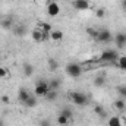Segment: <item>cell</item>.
I'll return each instance as SVG.
<instances>
[{"label":"cell","instance_id":"8fae6325","mask_svg":"<svg viewBox=\"0 0 126 126\" xmlns=\"http://www.w3.org/2000/svg\"><path fill=\"white\" fill-rule=\"evenodd\" d=\"M63 38H64V34L63 31H59V30H53V31L50 32V40H53V41H63Z\"/></svg>","mask_w":126,"mask_h":126},{"label":"cell","instance_id":"2e32d148","mask_svg":"<svg viewBox=\"0 0 126 126\" xmlns=\"http://www.w3.org/2000/svg\"><path fill=\"white\" fill-rule=\"evenodd\" d=\"M104 85H106V76H104V75H97L94 78V87L103 88Z\"/></svg>","mask_w":126,"mask_h":126},{"label":"cell","instance_id":"7c38bea8","mask_svg":"<svg viewBox=\"0 0 126 126\" xmlns=\"http://www.w3.org/2000/svg\"><path fill=\"white\" fill-rule=\"evenodd\" d=\"M22 70H24V75L25 76H32L34 75V66H32V63L25 62L22 64Z\"/></svg>","mask_w":126,"mask_h":126},{"label":"cell","instance_id":"f1b7e54d","mask_svg":"<svg viewBox=\"0 0 126 126\" xmlns=\"http://www.w3.org/2000/svg\"><path fill=\"white\" fill-rule=\"evenodd\" d=\"M95 15H97L100 19H103V18L106 16V9H103V7H98V9L95 10Z\"/></svg>","mask_w":126,"mask_h":126},{"label":"cell","instance_id":"836d02e7","mask_svg":"<svg viewBox=\"0 0 126 126\" xmlns=\"http://www.w3.org/2000/svg\"><path fill=\"white\" fill-rule=\"evenodd\" d=\"M0 126H4V120L3 119H0Z\"/></svg>","mask_w":126,"mask_h":126},{"label":"cell","instance_id":"83f0119b","mask_svg":"<svg viewBox=\"0 0 126 126\" xmlns=\"http://www.w3.org/2000/svg\"><path fill=\"white\" fill-rule=\"evenodd\" d=\"M87 34H88L91 38H94L95 40V37H97V34H98V30L94 28V27H88V28H87Z\"/></svg>","mask_w":126,"mask_h":126},{"label":"cell","instance_id":"6da1fadb","mask_svg":"<svg viewBox=\"0 0 126 126\" xmlns=\"http://www.w3.org/2000/svg\"><path fill=\"white\" fill-rule=\"evenodd\" d=\"M64 72H66V75L70 76V78H79V76L82 75V66H81L79 63L70 62V63L66 64Z\"/></svg>","mask_w":126,"mask_h":126},{"label":"cell","instance_id":"7a4b0ae2","mask_svg":"<svg viewBox=\"0 0 126 126\" xmlns=\"http://www.w3.org/2000/svg\"><path fill=\"white\" fill-rule=\"evenodd\" d=\"M69 97H70L72 103H75L76 106H87V104L90 103L88 95L84 94V93H79V91H73V93H70Z\"/></svg>","mask_w":126,"mask_h":126},{"label":"cell","instance_id":"9c48e42d","mask_svg":"<svg viewBox=\"0 0 126 126\" xmlns=\"http://www.w3.org/2000/svg\"><path fill=\"white\" fill-rule=\"evenodd\" d=\"M30 95H31V93H30L27 88H24V87H22V88H19V91H18V100H19V103H22V104H24V103L28 100V97H30Z\"/></svg>","mask_w":126,"mask_h":126},{"label":"cell","instance_id":"cb8c5ba5","mask_svg":"<svg viewBox=\"0 0 126 126\" xmlns=\"http://www.w3.org/2000/svg\"><path fill=\"white\" fill-rule=\"evenodd\" d=\"M38 30H41L43 32H51V25L47 22H40L38 24Z\"/></svg>","mask_w":126,"mask_h":126},{"label":"cell","instance_id":"d6986e66","mask_svg":"<svg viewBox=\"0 0 126 126\" xmlns=\"http://www.w3.org/2000/svg\"><path fill=\"white\" fill-rule=\"evenodd\" d=\"M1 27H3L4 30H12V28H13V19H12V18H4V19L1 21Z\"/></svg>","mask_w":126,"mask_h":126},{"label":"cell","instance_id":"5bb4252c","mask_svg":"<svg viewBox=\"0 0 126 126\" xmlns=\"http://www.w3.org/2000/svg\"><path fill=\"white\" fill-rule=\"evenodd\" d=\"M31 37H32V40H34L35 43H41V41H44V34H43L41 30H38V28L32 31Z\"/></svg>","mask_w":126,"mask_h":126},{"label":"cell","instance_id":"d4e9b609","mask_svg":"<svg viewBox=\"0 0 126 126\" xmlns=\"http://www.w3.org/2000/svg\"><path fill=\"white\" fill-rule=\"evenodd\" d=\"M116 91H117V94L120 95V98L126 100V85H117Z\"/></svg>","mask_w":126,"mask_h":126},{"label":"cell","instance_id":"8992f818","mask_svg":"<svg viewBox=\"0 0 126 126\" xmlns=\"http://www.w3.org/2000/svg\"><path fill=\"white\" fill-rule=\"evenodd\" d=\"M113 41L116 43L117 48H125L126 47V32H117L113 38Z\"/></svg>","mask_w":126,"mask_h":126},{"label":"cell","instance_id":"4316f807","mask_svg":"<svg viewBox=\"0 0 126 126\" xmlns=\"http://www.w3.org/2000/svg\"><path fill=\"white\" fill-rule=\"evenodd\" d=\"M46 100L47 101H56L57 100V91H48L46 94Z\"/></svg>","mask_w":126,"mask_h":126},{"label":"cell","instance_id":"277c9868","mask_svg":"<svg viewBox=\"0 0 126 126\" xmlns=\"http://www.w3.org/2000/svg\"><path fill=\"white\" fill-rule=\"evenodd\" d=\"M113 38H114V35L111 34V32L109 31V30H98V34H97V37H95V41L97 43H101V44H109V43H111L113 41Z\"/></svg>","mask_w":126,"mask_h":126},{"label":"cell","instance_id":"30bf717a","mask_svg":"<svg viewBox=\"0 0 126 126\" xmlns=\"http://www.w3.org/2000/svg\"><path fill=\"white\" fill-rule=\"evenodd\" d=\"M60 85H62V81L59 78H51L48 81V90L50 91H57L60 88Z\"/></svg>","mask_w":126,"mask_h":126},{"label":"cell","instance_id":"484cf974","mask_svg":"<svg viewBox=\"0 0 126 126\" xmlns=\"http://www.w3.org/2000/svg\"><path fill=\"white\" fill-rule=\"evenodd\" d=\"M117 66H119V69L126 70V56H119V59H117Z\"/></svg>","mask_w":126,"mask_h":126},{"label":"cell","instance_id":"7402d4cb","mask_svg":"<svg viewBox=\"0 0 126 126\" xmlns=\"http://www.w3.org/2000/svg\"><path fill=\"white\" fill-rule=\"evenodd\" d=\"M56 122H57V125H59V126H66L67 123H69V119H67L66 116H63V114H60V113H59V116H57Z\"/></svg>","mask_w":126,"mask_h":126},{"label":"cell","instance_id":"5b68a950","mask_svg":"<svg viewBox=\"0 0 126 126\" xmlns=\"http://www.w3.org/2000/svg\"><path fill=\"white\" fill-rule=\"evenodd\" d=\"M119 59V53L116 50H104L100 56V60L106 63H116Z\"/></svg>","mask_w":126,"mask_h":126},{"label":"cell","instance_id":"1f68e13d","mask_svg":"<svg viewBox=\"0 0 126 126\" xmlns=\"http://www.w3.org/2000/svg\"><path fill=\"white\" fill-rule=\"evenodd\" d=\"M7 73H9V72H7V69L0 66V78H4V76H7Z\"/></svg>","mask_w":126,"mask_h":126},{"label":"cell","instance_id":"9a60e30c","mask_svg":"<svg viewBox=\"0 0 126 126\" xmlns=\"http://www.w3.org/2000/svg\"><path fill=\"white\" fill-rule=\"evenodd\" d=\"M37 103H38V100H37V95H35V94L32 95V94H31L30 97H28V100L24 103V106H25V107H28V109H34V107L37 106Z\"/></svg>","mask_w":126,"mask_h":126},{"label":"cell","instance_id":"4fadbf2b","mask_svg":"<svg viewBox=\"0 0 126 126\" xmlns=\"http://www.w3.org/2000/svg\"><path fill=\"white\" fill-rule=\"evenodd\" d=\"M12 30H13V34H15L16 37H24V35L27 34V27H25V25H22V24H21V25L13 27Z\"/></svg>","mask_w":126,"mask_h":126},{"label":"cell","instance_id":"603a6c76","mask_svg":"<svg viewBox=\"0 0 126 126\" xmlns=\"http://www.w3.org/2000/svg\"><path fill=\"white\" fill-rule=\"evenodd\" d=\"M60 114H63V116H66L69 120H72V117H73V111L69 109V107H63L62 110H60Z\"/></svg>","mask_w":126,"mask_h":126},{"label":"cell","instance_id":"f546056e","mask_svg":"<svg viewBox=\"0 0 126 126\" xmlns=\"http://www.w3.org/2000/svg\"><path fill=\"white\" fill-rule=\"evenodd\" d=\"M38 126H51V122H50L48 119H41V120L38 122Z\"/></svg>","mask_w":126,"mask_h":126},{"label":"cell","instance_id":"ba28073f","mask_svg":"<svg viewBox=\"0 0 126 126\" xmlns=\"http://www.w3.org/2000/svg\"><path fill=\"white\" fill-rule=\"evenodd\" d=\"M72 4L78 10H87L90 7V0H73Z\"/></svg>","mask_w":126,"mask_h":126},{"label":"cell","instance_id":"3957f363","mask_svg":"<svg viewBox=\"0 0 126 126\" xmlns=\"http://www.w3.org/2000/svg\"><path fill=\"white\" fill-rule=\"evenodd\" d=\"M48 81L46 79H38L35 82V90H34V94L37 97H46V94L48 93Z\"/></svg>","mask_w":126,"mask_h":126},{"label":"cell","instance_id":"ffe728a7","mask_svg":"<svg viewBox=\"0 0 126 126\" xmlns=\"http://www.w3.org/2000/svg\"><path fill=\"white\" fill-rule=\"evenodd\" d=\"M47 63H48V70H50V72H56V70L59 69V63H57L56 59H48Z\"/></svg>","mask_w":126,"mask_h":126},{"label":"cell","instance_id":"d6a6232c","mask_svg":"<svg viewBox=\"0 0 126 126\" xmlns=\"http://www.w3.org/2000/svg\"><path fill=\"white\" fill-rule=\"evenodd\" d=\"M120 7H122L123 10H126V0H122V1H120Z\"/></svg>","mask_w":126,"mask_h":126},{"label":"cell","instance_id":"52a82bcc","mask_svg":"<svg viewBox=\"0 0 126 126\" xmlns=\"http://www.w3.org/2000/svg\"><path fill=\"white\" fill-rule=\"evenodd\" d=\"M47 13H48V16H51V18L57 16V15L60 13L59 4H57L56 1H48V4H47Z\"/></svg>","mask_w":126,"mask_h":126},{"label":"cell","instance_id":"44dd1931","mask_svg":"<svg viewBox=\"0 0 126 126\" xmlns=\"http://www.w3.org/2000/svg\"><path fill=\"white\" fill-rule=\"evenodd\" d=\"M107 126H122V120L117 116H111L107 122Z\"/></svg>","mask_w":126,"mask_h":126},{"label":"cell","instance_id":"4dcf8cb0","mask_svg":"<svg viewBox=\"0 0 126 126\" xmlns=\"http://www.w3.org/2000/svg\"><path fill=\"white\" fill-rule=\"evenodd\" d=\"M0 101H1L3 104H9V103H10V98H9V95H1Z\"/></svg>","mask_w":126,"mask_h":126},{"label":"cell","instance_id":"e0dca14e","mask_svg":"<svg viewBox=\"0 0 126 126\" xmlns=\"http://www.w3.org/2000/svg\"><path fill=\"white\" fill-rule=\"evenodd\" d=\"M113 106H114V109H116L117 111H126V103H125L123 98L116 100V101L113 103Z\"/></svg>","mask_w":126,"mask_h":126},{"label":"cell","instance_id":"ac0fdd59","mask_svg":"<svg viewBox=\"0 0 126 126\" xmlns=\"http://www.w3.org/2000/svg\"><path fill=\"white\" fill-rule=\"evenodd\" d=\"M94 113L97 114V116H100L101 119H106V117H107V111L104 110L103 106H95L94 107Z\"/></svg>","mask_w":126,"mask_h":126}]
</instances>
